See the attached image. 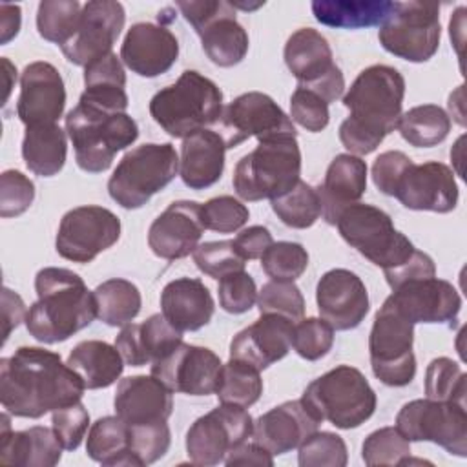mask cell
Listing matches in <instances>:
<instances>
[{
  "label": "cell",
  "mask_w": 467,
  "mask_h": 467,
  "mask_svg": "<svg viewBox=\"0 0 467 467\" xmlns=\"http://www.w3.org/2000/svg\"><path fill=\"white\" fill-rule=\"evenodd\" d=\"M86 387L60 354L20 347L0 359V403L16 418H42L82 400Z\"/></svg>",
  "instance_id": "1"
},
{
  "label": "cell",
  "mask_w": 467,
  "mask_h": 467,
  "mask_svg": "<svg viewBox=\"0 0 467 467\" xmlns=\"http://www.w3.org/2000/svg\"><path fill=\"white\" fill-rule=\"evenodd\" d=\"M403 97L405 78L396 67H365L343 95V106L350 113L339 126L341 144L358 157L372 153L398 128Z\"/></svg>",
  "instance_id": "2"
},
{
  "label": "cell",
  "mask_w": 467,
  "mask_h": 467,
  "mask_svg": "<svg viewBox=\"0 0 467 467\" xmlns=\"http://www.w3.org/2000/svg\"><path fill=\"white\" fill-rule=\"evenodd\" d=\"M36 301L26 314V328L36 341L53 345L69 339L97 317L93 292L67 268L46 266L35 275Z\"/></svg>",
  "instance_id": "3"
},
{
  "label": "cell",
  "mask_w": 467,
  "mask_h": 467,
  "mask_svg": "<svg viewBox=\"0 0 467 467\" xmlns=\"http://www.w3.org/2000/svg\"><path fill=\"white\" fill-rule=\"evenodd\" d=\"M223 91L199 71L186 69L150 100L151 119L175 139L206 130L223 115Z\"/></svg>",
  "instance_id": "4"
},
{
  "label": "cell",
  "mask_w": 467,
  "mask_h": 467,
  "mask_svg": "<svg viewBox=\"0 0 467 467\" xmlns=\"http://www.w3.org/2000/svg\"><path fill=\"white\" fill-rule=\"evenodd\" d=\"M66 133L77 166L88 173H100L111 166L117 151L137 140L139 126L128 113H106L78 102L66 115Z\"/></svg>",
  "instance_id": "5"
},
{
  "label": "cell",
  "mask_w": 467,
  "mask_h": 467,
  "mask_svg": "<svg viewBox=\"0 0 467 467\" xmlns=\"http://www.w3.org/2000/svg\"><path fill=\"white\" fill-rule=\"evenodd\" d=\"M301 401L319 420L337 429H356L376 410V392L367 378L350 365L336 368L316 378L303 392Z\"/></svg>",
  "instance_id": "6"
},
{
  "label": "cell",
  "mask_w": 467,
  "mask_h": 467,
  "mask_svg": "<svg viewBox=\"0 0 467 467\" xmlns=\"http://www.w3.org/2000/svg\"><path fill=\"white\" fill-rule=\"evenodd\" d=\"M301 150L296 137L259 142L234 168V190L243 201L275 199L299 182Z\"/></svg>",
  "instance_id": "7"
},
{
  "label": "cell",
  "mask_w": 467,
  "mask_h": 467,
  "mask_svg": "<svg viewBox=\"0 0 467 467\" xmlns=\"http://www.w3.org/2000/svg\"><path fill=\"white\" fill-rule=\"evenodd\" d=\"M179 171V155L170 142H144L130 150L108 181L109 197L126 210L144 206Z\"/></svg>",
  "instance_id": "8"
},
{
  "label": "cell",
  "mask_w": 467,
  "mask_h": 467,
  "mask_svg": "<svg viewBox=\"0 0 467 467\" xmlns=\"http://www.w3.org/2000/svg\"><path fill=\"white\" fill-rule=\"evenodd\" d=\"M336 226L347 244L383 272L401 266L416 252L409 237L394 228L390 215L372 204L354 202L347 206Z\"/></svg>",
  "instance_id": "9"
},
{
  "label": "cell",
  "mask_w": 467,
  "mask_h": 467,
  "mask_svg": "<svg viewBox=\"0 0 467 467\" xmlns=\"http://www.w3.org/2000/svg\"><path fill=\"white\" fill-rule=\"evenodd\" d=\"M414 325L387 299L374 316L368 336V354L374 376L387 387H405L416 376L412 352Z\"/></svg>",
  "instance_id": "10"
},
{
  "label": "cell",
  "mask_w": 467,
  "mask_h": 467,
  "mask_svg": "<svg viewBox=\"0 0 467 467\" xmlns=\"http://www.w3.org/2000/svg\"><path fill=\"white\" fill-rule=\"evenodd\" d=\"M379 44L390 55L409 62L431 60L441 38L440 5L423 2H396L378 31Z\"/></svg>",
  "instance_id": "11"
},
{
  "label": "cell",
  "mask_w": 467,
  "mask_h": 467,
  "mask_svg": "<svg viewBox=\"0 0 467 467\" xmlns=\"http://www.w3.org/2000/svg\"><path fill=\"white\" fill-rule=\"evenodd\" d=\"M181 15L201 36L206 57L219 67L237 66L248 53V33L226 0L177 2Z\"/></svg>",
  "instance_id": "12"
},
{
  "label": "cell",
  "mask_w": 467,
  "mask_h": 467,
  "mask_svg": "<svg viewBox=\"0 0 467 467\" xmlns=\"http://www.w3.org/2000/svg\"><path fill=\"white\" fill-rule=\"evenodd\" d=\"M396 429L409 441H432L449 454L467 456V412L462 403L412 400L400 409Z\"/></svg>",
  "instance_id": "13"
},
{
  "label": "cell",
  "mask_w": 467,
  "mask_h": 467,
  "mask_svg": "<svg viewBox=\"0 0 467 467\" xmlns=\"http://www.w3.org/2000/svg\"><path fill=\"white\" fill-rule=\"evenodd\" d=\"M285 64L301 88L310 89L327 104L345 91V77L334 62L328 40L314 27L294 31L285 44Z\"/></svg>",
  "instance_id": "14"
},
{
  "label": "cell",
  "mask_w": 467,
  "mask_h": 467,
  "mask_svg": "<svg viewBox=\"0 0 467 467\" xmlns=\"http://www.w3.org/2000/svg\"><path fill=\"white\" fill-rule=\"evenodd\" d=\"M254 420L244 407L221 403L197 418L186 432V452L195 465H217L252 438Z\"/></svg>",
  "instance_id": "15"
},
{
  "label": "cell",
  "mask_w": 467,
  "mask_h": 467,
  "mask_svg": "<svg viewBox=\"0 0 467 467\" xmlns=\"http://www.w3.org/2000/svg\"><path fill=\"white\" fill-rule=\"evenodd\" d=\"M223 139L228 148H237L246 139L255 137L259 142L296 137L292 119L266 93L248 91L235 97L219 119Z\"/></svg>",
  "instance_id": "16"
},
{
  "label": "cell",
  "mask_w": 467,
  "mask_h": 467,
  "mask_svg": "<svg viewBox=\"0 0 467 467\" xmlns=\"http://www.w3.org/2000/svg\"><path fill=\"white\" fill-rule=\"evenodd\" d=\"M120 237V219L104 206H77L58 224L57 254L73 263H91Z\"/></svg>",
  "instance_id": "17"
},
{
  "label": "cell",
  "mask_w": 467,
  "mask_h": 467,
  "mask_svg": "<svg viewBox=\"0 0 467 467\" xmlns=\"http://www.w3.org/2000/svg\"><path fill=\"white\" fill-rule=\"evenodd\" d=\"M126 22V11L115 0H89L82 5L80 22L75 35L60 46L64 57L86 67L88 64L111 53Z\"/></svg>",
  "instance_id": "18"
},
{
  "label": "cell",
  "mask_w": 467,
  "mask_h": 467,
  "mask_svg": "<svg viewBox=\"0 0 467 467\" xmlns=\"http://www.w3.org/2000/svg\"><path fill=\"white\" fill-rule=\"evenodd\" d=\"M221 367L223 363L213 350L182 341L171 352L151 363V376L171 392L208 396L217 389Z\"/></svg>",
  "instance_id": "19"
},
{
  "label": "cell",
  "mask_w": 467,
  "mask_h": 467,
  "mask_svg": "<svg viewBox=\"0 0 467 467\" xmlns=\"http://www.w3.org/2000/svg\"><path fill=\"white\" fill-rule=\"evenodd\" d=\"M392 197L405 208L416 212L449 213L458 204V184L454 171L438 161L414 164L412 161L401 171Z\"/></svg>",
  "instance_id": "20"
},
{
  "label": "cell",
  "mask_w": 467,
  "mask_h": 467,
  "mask_svg": "<svg viewBox=\"0 0 467 467\" xmlns=\"http://www.w3.org/2000/svg\"><path fill=\"white\" fill-rule=\"evenodd\" d=\"M387 301L412 325L416 323H445L454 327L462 310L458 290L445 279L421 277L412 279L387 297Z\"/></svg>",
  "instance_id": "21"
},
{
  "label": "cell",
  "mask_w": 467,
  "mask_h": 467,
  "mask_svg": "<svg viewBox=\"0 0 467 467\" xmlns=\"http://www.w3.org/2000/svg\"><path fill=\"white\" fill-rule=\"evenodd\" d=\"M316 303L321 319L334 330H352L368 314V292L361 277L347 268H332L316 286Z\"/></svg>",
  "instance_id": "22"
},
{
  "label": "cell",
  "mask_w": 467,
  "mask_h": 467,
  "mask_svg": "<svg viewBox=\"0 0 467 467\" xmlns=\"http://www.w3.org/2000/svg\"><path fill=\"white\" fill-rule=\"evenodd\" d=\"M66 106V88L58 69L44 60L31 62L20 75L16 115L29 126L57 124Z\"/></svg>",
  "instance_id": "23"
},
{
  "label": "cell",
  "mask_w": 467,
  "mask_h": 467,
  "mask_svg": "<svg viewBox=\"0 0 467 467\" xmlns=\"http://www.w3.org/2000/svg\"><path fill=\"white\" fill-rule=\"evenodd\" d=\"M202 232L201 204L195 201H175L151 223L148 246L161 259H182L199 246Z\"/></svg>",
  "instance_id": "24"
},
{
  "label": "cell",
  "mask_w": 467,
  "mask_h": 467,
  "mask_svg": "<svg viewBox=\"0 0 467 467\" xmlns=\"http://www.w3.org/2000/svg\"><path fill=\"white\" fill-rule=\"evenodd\" d=\"M177 36L168 27L151 22L133 24L120 46L122 64L146 78L166 73L177 62Z\"/></svg>",
  "instance_id": "25"
},
{
  "label": "cell",
  "mask_w": 467,
  "mask_h": 467,
  "mask_svg": "<svg viewBox=\"0 0 467 467\" xmlns=\"http://www.w3.org/2000/svg\"><path fill=\"white\" fill-rule=\"evenodd\" d=\"M292 332L294 323L290 319L275 314H261L255 323L234 336L230 359L244 361L261 372L290 352Z\"/></svg>",
  "instance_id": "26"
},
{
  "label": "cell",
  "mask_w": 467,
  "mask_h": 467,
  "mask_svg": "<svg viewBox=\"0 0 467 467\" xmlns=\"http://www.w3.org/2000/svg\"><path fill=\"white\" fill-rule=\"evenodd\" d=\"M319 423L301 400H292L261 414L254 421L252 438L272 456H279L297 449L319 429Z\"/></svg>",
  "instance_id": "27"
},
{
  "label": "cell",
  "mask_w": 467,
  "mask_h": 467,
  "mask_svg": "<svg viewBox=\"0 0 467 467\" xmlns=\"http://www.w3.org/2000/svg\"><path fill=\"white\" fill-rule=\"evenodd\" d=\"M115 414L128 425H146L168 421L173 412L171 390L157 378L128 376L122 378L113 400Z\"/></svg>",
  "instance_id": "28"
},
{
  "label": "cell",
  "mask_w": 467,
  "mask_h": 467,
  "mask_svg": "<svg viewBox=\"0 0 467 467\" xmlns=\"http://www.w3.org/2000/svg\"><path fill=\"white\" fill-rule=\"evenodd\" d=\"M179 343H182V332L170 325L162 314H153L144 323H128L115 337L119 354L131 367L153 363Z\"/></svg>",
  "instance_id": "29"
},
{
  "label": "cell",
  "mask_w": 467,
  "mask_h": 467,
  "mask_svg": "<svg viewBox=\"0 0 467 467\" xmlns=\"http://www.w3.org/2000/svg\"><path fill=\"white\" fill-rule=\"evenodd\" d=\"M0 463L24 467H53L62 458V445L53 429L35 425L24 431H11L9 412L0 416Z\"/></svg>",
  "instance_id": "30"
},
{
  "label": "cell",
  "mask_w": 467,
  "mask_h": 467,
  "mask_svg": "<svg viewBox=\"0 0 467 467\" xmlns=\"http://www.w3.org/2000/svg\"><path fill=\"white\" fill-rule=\"evenodd\" d=\"M367 190V162L352 153H339L332 159L327 168L325 181L317 188L321 199V215L325 223L334 224L339 213L359 202L361 195Z\"/></svg>",
  "instance_id": "31"
},
{
  "label": "cell",
  "mask_w": 467,
  "mask_h": 467,
  "mask_svg": "<svg viewBox=\"0 0 467 467\" xmlns=\"http://www.w3.org/2000/svg\"><path fill=\"white\" fill-rule=\"evenodd\" d=\"M161 310L177 330L195 332L210 323L215 303L201 279L179 277L162 288Z\"/></svg>",
  "instance_id": "32"
},
{
  "label": "cell",
  "mask_w": 467,
  "mask_h": 467,
  "mask_svg": "<svg viewBox=\"0 0 467 467\" xmlns=\"http://www.w3.org/2000/svg\"><path fill=\"white\" fill-rule=\"evenodd\" d=\"M226 144L221 133L201 130L182 139L179 175L190 190L213 186L224 171Z\"/></svg>",
  "instance_id": "33"
},
{
  "label": "cell",
  "mask_w": 467,
  "mask_h": 467,
  "mask_svg": "<svg viewBox=\"0 0 467 467\" xmlns=\"http://www.w3.org/2000/svg\"><path fill=\"white\" fill-rule=\"evenodd\" d=\"M66 363L77 372L84 387L89 390L113 385L124 370V359L117 347L100 339L77 343Z\"/></svg>",
  "instance_id": "34"
},
{
  "label": "cell",
  "mask_w": 467,
  "mask_h": 467,
  "mask_svg": "<svg viewBox=\"0 0 467 467\" xmlns=\"http://www.w3.org/2000/svg\"><path fill=\"white\" fill-rule=\"evenodd\" d=\"M396 2L389 0H314L310 4L317 22L337 29H363L381 26Z\"/></svg>",
  "instance_id": "35"
},
{
  "label": "cell",
  "mask_w": 467,
  "mask_h": 467,
  "mask_svg": "<svg viewBox=\"0 0 467 467\" xmlns=\"http://www.w3.org/2000/svg\"><path fill=\"white\" fill-rule=\"evenodd\" d=\"M66 155V131L58 124L26 128L22 139V159L29 171L40 177H53L64 168Z\"/></svg>",
  "instance_id": "36"
},
{
  "label": "cell",
  "mask_w": 467,
  "mask_h": 467,
  "mask_svg": "<svg viewBox=\"0 0 467 467\" xmlns=\"http://www.w3.org/2000/svg\"><path fill=\"white\" fill-rule=\"evenodd\" d=\"M86 452L106 467H139L130 447V425L117 414L99 418L89 427Z\"/></svg>",
  "instance_id": "37"
},
{
  "label": "cell",
  "mask_w": 467,
  "mask_h": 467,
  "mask_svg": "<svg viewBox=\"0 0 467 467\" xmlns=\"http://www.w3.org/2000/svg\"><path fill=\"white\" fill-rule=\"evenodd\" d=\"M93 296L97 303V317L109 327H124L131 323L142 306L137 285L120 277L100 283L93 290Z\"/></svg>",
  "instance_id": "38"
},
{
  "label": "cell",
  "mask_w": 467,
  "mask_h": 467,
  "mask_svg": "<svg viewBox=\"0 0 467 467\" xmlns=\"http://www.w3.org/2000/svg\"><path fill=\"white\" fill-rule=\"evenodd\" d=\"M396 130L410 146L432 148L447 139L451 117L436 104H421L401 113Z\"/></svg>",
  "instance_id": "39"
},
{
  "label": "cell",
  "mask_w": 467,
  "mask_h": 467,
  "mask_svg": "<svg viewBox=\"0 0 467 467\" xmlns=\"http://www.w3.org/2000/svg\"><path fill=\"white\" fill-rule=\"evenodd\" d=\"M215 394L221 403H230V405H239L248 409L263 394L261 374L255 367L244 361L230 359L226 365L221 367Z\"/></svg>",
  "instance_id": "40"
},
{
  "label": "cell",
  "mask_w": 467,
  "mask_h": 467,
  "mask_svg": "<svg viewBox=\"0 0 467 467\" xmlns=\"http://www.w3.org/2000/svg\"><path fill=\"white\" fill-rule=\"evenodd\" d=\"M270 204L283 224L297 230L310 228L323 212L317 188L301 179L292 190L272 199Z\"/></svg>",
  "instance_id": "41"
},
{
  "label": "cell",
  "mask_w": 467,
  "mask_h": 467,
  "mask_svg": "<svg viewBox=\"0 0 467 467\" xmlns=\"http://www.w3.org/2000/svg\"><path fill=\"white\" fill-rule=\"evenodd\" d=\"M82 5L77 0H42L36 9L38 35L53 44L64 46L77 31Z\"/></svg>",
  "instance_id": "42"
},
{
  "label": "cell",
  "mask_w": 467,
  "mask_h": 467,
  "mask_svg": "<svg viewBox=\"0 0 467 467\" xmlns=\"http://www.w3.org/2000/svg\"><path fill=\"white\" fill-rule=\"evenodd\" d=\"M467 376L451 358H434L425 370V394L438 401H456L465 405Z\"/></svg>",
  "instance_id": "43"
},
{
  "label": "cell",
  "mask_w": 467,
  "mask_h": 467,
  "mask_svg": "<svg viewBox=\"0 0 467 467\" xmlns=\"http://www.w3.org/2000/svg\"><path fill=\"white\" fill-rule=\"evenodd\" d=\"M261 266L272 281H296L308 266V252L299 243L277 241L261 255Z\"/></svg>",
  "instance_id": "44"
},
{
  "label": "cell",
  "mask_w": 467,
  "mask_h": 467,
  "mask_svg": "<svg viewBox=\"0 0 467 467\" xmlns=\"http://www.w3.org/2000/svg\"><path fill=\"white\" fill-rule=\"evenodd\" d=\"M297 451V463L301 467H345L348 462L345 440L328 431L312 432Z\"/></svg>",
  "instance_id": "45"
},
{
  "label": "cell",
  "mask_w": 467,
  "mask_h": 467,
  "mask_svg": "<svg viewBox=\"0 0 467 467\" xmlns=\"http://www.w3.org/2000/svg\"><path fill=\"white\" fill-rule=\"evenodd\" d=\"M261 314H275L297 323L305 316V297L294 281H268L257 292Z\"/></svg>",
  "instance_id": "46"
},
{
  "label": "cell",
  "mask_w": 467,
  "mask_h": 467,
  "mask_svg": "<svg viewBox=\"0 0 467 467\" xmlns=\"http://www.w3.org/2000/svg\"><path fill=\"white\" fill-rule=\"evenodd\" d=\"M410 456V441L396 427H381L370 432L361 447L365 465H400L403 458Z\"/></svg>",
  "instance_id": "47"
},
{
  "label": "cell",
  "mask_w": 467,
  "mask_h": 467,
  "mask_svg": "<svg viewBox=\"0 0 467 467\" xmlns=\"http://www.w3.org/2000/svg\"><path fill=\"white\" fill-rule=\"evenodd\" d=\"M193 263L212 279H223L228 274L244 270L246 261L234 246V239L208 241L193 250Z\"/></svg>",
  "instance_id": "48"
},
{
  "label": "cell",
  "mask_w": 467,
  "mask_h": 467,
  "mask_svg": "<svg viewBox=\"0 0 467 467\" xmlns=\"http://www.w3.org/2000/svg\"><path fill=\"white\" fill-rule=\"evenodd\" d=\"M334 345V328L321 317H303L294 323L292 348L306 361L325 358Z\"/></svg>",
  "instance_id": "49"
},
{
  "label": "cell",
  "mask_w": 467,
  "mask_h": 467,
  "mask_svg": "<svg viewBox=\"0 0 467 467\" xmlns=\"http://www.w3.org/2000/svg\"><path fill=\"white\" fill-rule=\"evenodd\" d=\"M171 443V432L166 421L130 425V447L139 467L162 458Z\"/></svg>",
  "instance_id": "50"
},
{
  "label": "cell",
  "mask_w": 467,
  "mask_h": 467,
  "mask_svg": "<svg viewBox=\"0 0 467 467\" xmlns=\"http://www.w3.org/2000/svg\"><path fill=\"white\" fill-rule=\"evenodd\" d=\"M248 217H250L248 208L241 201L234 199L232 195H219L201 204V219H202L204 230L232 234L243 228Z\"/></svg>",
  "instance_id": "51"
},
{
  "label": "cell",
  "mask_w": 467,
  "mask_h": 467,
  "mask_svg": "<svg viewBox=\"0 0 467 467\" xmlns=\"http://www.w3.org/2000/svg\"><path fill=\"white\" fill-rule=\"evenodd\" d=\"M35 201V184L18 170L0 175V215L4 219L22 215Z\"/></svg>",
  "instance_id": "52"
},
{
  "label": "cell",
  "mask_w": 467,
  "mask_h": 467,
  "mask_svg": "<svg viewBox=\"0 0 467 467\" xmlns=\"http://www.w3.org/2000/svg\"><path fill=\"white\" fill-rule=\"evenodd\" d=\"M219 305L228 314H244L257 301V286L244 270L234 272L219 279Z\"/></svg>",
  "instance_id": "53"
},
{
  "label": "cell",
  "mask_w": 467,
  "mask_h": 467,
  "mask_svg": "<svg viewBox=\"0 0 467 467\" xmlns=\"http://www.w3.org/2000/svg\"><path fill=\"white\" fill-rule=\"evenodd\" d=\"M89 427L88 409L77 401L51 412V429L66 451H75L82 443Z\"/></svg>",
  "instance_id": "54"
},
{
  "label": "cell",
  "mask_w": 467,
  "mask_h": 467,
  "mask_svg": "<svg viewBox=\"0 0 467 467\" xmlns=\"http://www.w3.org/2000/svg\"><path fill=\"white\" fill-rule=\"evenodd\" d=\"M290 119L306 131H323L330 120L328 104L310 89L297 86L290 97Z\"/></svg>",
  "instance_id": "55"
},
{
  "label": "cell",
  "mask_w": 467,
  "mask_h": 467,
  "mask_svg": "<svg viewBox=\"0 0 467 467\" xmlns=\"http://www.w3.org/2000/svg\"><path fill=\"white\" fill-rule=\"evenodd\" d=\"M86 88H126V73L120 57L113 51L84 67Z\"/></svg>",
  "instance_id": "56"
},
{
  "label": "cell",
  "mask_w": 467,
  "mask_h": 467,
  "mask_svg": "<svg viewBox=\"0 0 467 467\" xmlns=\"http://www.w3.org/2000/svg\"><path fill=\"white\" fill-rule=\"evenodd\" d=\"M412 159L409 155H405L403 151L398 150H389L383 151L372 164V181L376 184V188L383 193L392 197L394 186L401 175V171L405 170V166L410 162Z\"/></svg>",
  "instance_id": "57"
},
{
  "label": "cell",
  "mask_w": 467,
  "mask_h": 467,
  "mask_svg": "<svg viewBox=\"0 0 467 467\" xmlns=\"http://www.w3.org/2000/svg\"><path fill=\"white\" fill-rule=\"evenodd\" d=\"M383 274H385L387 285L394 290V288H398L400 285H403L407 281L436 275V265H434V261L429 254L416 248V252L412 254V257L407 263H403L401 266H398L394 270L383 272Z\"/></svg>",
  "instance_id": "58"
},
{
  "label": "cell",
  "mask_w": 467,
  "mask_h": 467,
  "mask_svg": "<svg viewBox=\"0 0 467 467\" xmlns=\"http://www.w3.org/2000/svg\"><path fill=\"white\" fill-rule=\"evenodd\" d=\"M272 243H274V239H272L270 230L261 224H254V226L241 230L237 234V237L234 239V246L244 261L261 259V255Z\"/></svg>",
  "instance_id": "59"
},
{
  "label": "cell",
  "mask_w": 467,
  "mask_h": 467,
  "mask_svg": "<svg viewBox=\"0 0 467 467\" xmlns=\"http://www.w3.org/2000/svg\"><path fill=\"white\" fill-rule=\"evenodd\" d=\"M26 314H27V310H26L24 299L11 288L4 286L2 288V323H4L2 345L7 341L13 328H16L20 325V321H26Z\"/></svg>",
  "instance_id": "60"
},
{
  "label": "cell",
  "mask_w": 467,
  "mask_h": 467,
  "mask_svg": "<svg viewBox=\"0 0 467 467\" xmlns=\"http://www.w3.org/2000/svg\"><path fill=\"white\" fill-rule=\"evenodd\" d=\"M224 463L228 467H232V465H268V467H272L274 456L259 443L244 441L243 445H239L232 452H228V456L224 458Z\"/></svg>",
  "instance_id": "61"
},
{
  "label": "cell",
  "mask_w": 467,
  "mask_h": 467,
  "mask_svg": "<svg viewBox=\"0 0 467 467\" xmlns=\"http://www.w3.org/2000/svg\"><path fill=\"white\" fill-rule=\"evenodd\" d=\"M22 11L15 4H0V44H9L20 31Z\"/></svg>",
  "instance_id": "62"
},
{
  "label": "cell",
  "mask_w": 467,
  "mask_h": 467,
  "mask_svg": "<svg viewBox=\"0 0 467 467\" xmlns=\"http://www.w3.org/2000/svg\"><path fill=\"white\" fill-rule=\"evenodd\" d=\"M2 66L5 67V78H7V82H5V97H4V102H5L9 99V93H11V77H16V69H15V66L5 57H2Z\"/></svg>",
  "instance_id": "63"
}]
</instances>
